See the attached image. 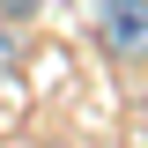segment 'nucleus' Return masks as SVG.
<instances>
[{"label":"nucleus","instance_id":"obj_1","mask_svg":"<svg viewBox=\"0 0 148 148\" xmlns=\"http://www.w3.org/2000/svg\"><path fill=\"white\" fill-rule=\"evenodd\" d=\"M96 37L111 59H148V0H96Z\"/></svg>","mask_w":148,"mask_h":148},{"label":"nucleus","instance_id":"obj_2","mask_svg":"<svg viewBox=\"0 0 148 148\" xmlns=\"http://www.w3.org/2000/svg\"><path fill=\"white\" fill-rule=\"evenodd\" d=\"M15 67H22V45H15V30L0 22V82H15Z\"/></svg>","mask_w":148,"mask_h":148},{"label":"nucleus","instance_id":"obj_3","mask_svg":"<svg viewBox=\"0 0 148 148\" xmlns=\"http://www.w3.org/2000/svg\"><path fill=\"white\" fill-rule=\"evenodd\" d=\"M37 15V0H0V22H30Z\"/></svg>","mask_w":148,"mask_h":148}]
</instances>
